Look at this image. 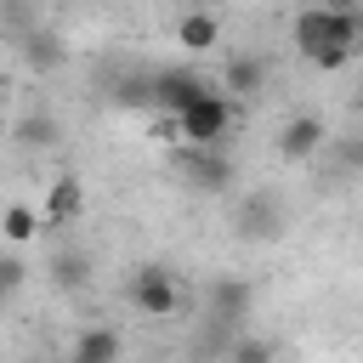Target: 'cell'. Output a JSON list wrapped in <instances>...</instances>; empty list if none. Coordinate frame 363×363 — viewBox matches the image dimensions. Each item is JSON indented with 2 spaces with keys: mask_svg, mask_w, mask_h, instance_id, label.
Returning <instances> with one entry per match:
<instances>
[{
  "mask_svg": "<svg viewBox=\"0 0 363 363\" xmlns=\"http://www.w3.org/2000/svg\"><path fill=\"white\" fill-rule=\"evenodd\" d=\"M289 40H295L301 62H312L318 74H340L357 57L363 17H357V6H301L289 23Z\"/></svg>",
  "mask_w": 363,
  "mask_h": 363,
  "instance_id": "cell-1",
  "label": "cell"
},
{
  "mask_svg": "<svg viewBox=\"0 0 363 363\" xmlns=\"http://www.w3.org/2000/svg\"><path fill=\"white\" fill-rule=\"evenodd\" d=\"M170 125H176V142H187V147H227V136H233V125H238V102L210 85V91H204L199 102H187Z\"/></svg>",
  "mask_w": 363,
  "mask_h": 363,
  "instance_id": "cell-2",
  "label": "cell"
},
{
  "mask_svg": "<svg viewBox=\"0 0 363 363\" xmlns=\"http://www.w3.org/2000/svg\"><path fill=\"white\" fill-rule=\"evenodd\" d=\"M125 301L136 306V318H176V306H182V284L170 278V267H159V261H147V267H136L130 278H125Z\"/></svg>",
  "mask_w": 363,
  "mask_h": 363,
  "instance_id": "cell-3",
  "label": "cell"
},
{
  "mask_svg": "<svg viewBox=\"0 0 363 363\" xmlns=\"http://www.w3.org/2000/svg\"><path fill=\"white\" fill-rule=\"evenodd\" d=\"M176 176L187 187H199V193H227L238 182V164H233L227 147H187V142H176Z\"/></svg>",
  "mask_w": 363,
  "mask_h": 363,
  "instance_id": "cell-4",
  "label": "cell"
},
{
  "mask_svg": "<svg viewBox=\"0 0 363 363\" xmlns=\"http://www.w3.org/2000/svg\"><path fill=\"white\" fill-rule=\"evenodd\" d=\"M216 79H204L199 68H153V113H164V119H176L187 102H199L204 91H210Z\"/></svg>",
  "mask_w": 363,
  "mask_h": 363,
  "instance_id": "cell-5",
  "label": "cell"
},
{
  "mask_svg": "<svg viewBox=\"0 0 363 363\" xmlns=\"http://www.w3.org/2000/svg\"><path fill=\"white\" fill-rule=\"evenodd\" d=\"M238 238L244 244H278L284 238V199L272 187H261L238 204Z\"/></svg>",
  "mask_w": 363,
  "mask_h": 363,
  "instance_id": "cell-6",
  "label": "cell"
},
{
  "mask_svg": "<svg viewBox=\"0 0 363 363\" xmlns=\"http://www.w3.org/2000/svg\"><path fill=\"white\" fill-rule=\"evenodd\" d=\"M267 79H272V62L261 51H238V57H227L216 91L233 96V102H255V96H267Z\"/></svg>",
  "mask_w": 363,
  "mask_h": 363,
  "instance_id": "cell-7",
  "label": "cell"
},
{
  "mask_svg": "<svg viewBox=\"0 0 363 363\" xmlns=\"http://www.w3.org/2000/svg\"><path fill=\"white\" fill-rule=\"evenodd\" d=\"M329 147V125H323V113H289L284 119V130H278V153L289 159V164H306V159H318Z\"/></svg>",
  "mask_w": 363,
  "mask_h": 363,
  "instance_id": "cell-8",
  "label": "cell"
},
{
  "mask_svg": "<svg viewBox=\"0 0 363 363\" xmlns=\"http://www.w3.org/2000/svg\"><path fill=\"white\" fill-rule=\"evenodd\" d=\"M17 57L28 62V74H57V68L68 62V40H62L57 28H45V23H28V28L17 34Z\"/></svg>",
  "mask_w": 363,
  "mask_h": 363,
  "instance_id": "cell-9",
  "label": "cell"
},
{
  "mask_svg": "<svg viewBox=\"0 0 363 363\" xmlns=\"http://www.w3.org/2000/svg\"><path fill=\"white\" fill-rule=\"evenodd\" d=\"M79 216H85V187H79V176H57V182L45 187L40 227H68V221H79Z\"/></svg>",
  "mask_w": 363,
  "mask_h": 363,
  "instance_id": "cell-10",
  "label": "cell"
},
{
  "mask_svg": "<svg viewBox=\"0 0 363 363\" xmlns=\"http://www.w3.org/2000/svg\"><path fill=\"white\" fill-rule=\"evenodd\" d=\"M176 45L182 51H216L221 45V17L216 11H204V6H182V17H176Z\"/></svg>",
  "mask_w": 363,
  "mask_h": 363,
  "instance_id": "cell-11",
  "label": "cell"
},
{
  "mask_svg": "<svg viewBox=\"0 0 363 363\" xmlns=\"http://www.w3.org/2000/svg\"><path fill=\"white\" fill-rule=\"evenodd\" d=\"M51 284L62 289V295H79V289H91V278H96V261H91V250H79V244H68V250H57L51 255Z\"/></svg>",
  "mask_w": 363,
  "mask_h": 363,
  "instance_id": "cell-12",
  "label": "cell"
},
{
  "mask_svg": "<svg viewBox=\"0 0 363 363\" xmlns=\"http://www.w3.org/2000/svg\"><path fill=\"white\" fill-rule=\"evenodd\" d=\"M238 318H250V284L244 278H216L210 284V329H233Z\"/></svg>",
  "mask_w": 363,
  "mask_h": 363,
  "instance_id": "cell-13",
  "label": "cell"
},
{
  "mask_svg": "<svg viewBox=\"0 0 363 363\" xmlns=\"http://www.w3.org/2000/svg\"><path fill=\"white\" fill-rule=\"evenodd\" d=\"M119 335L108 329V323H91V329H79L74 335V346H68V363H119Z\"/></svg>",
  "mask_w": 363,
  "mask_h": 363,
  "instance_id": "cell-14",
  "label": "cell"
},
{
  "mask_svg": "<svg viewBox=\"0 0 363 363\" xmlns=\"http://www.w3.org/2000/svg\"><path fill=\"white\" fill-rule=\"evenodd\" d=\"M17 147H28V153H45V147H57V136H62V125H57V113H45V108H28L23 119H17Z\"/></svg>",
  "mask_w": 363,
  "mask_h": 363,
  "instance_id": "cell-15",
  "label": "cell"
},
{
  "mask_svg": "<svg viewBox=\"0 0 363 363\" xmlns=\"http://www.w3.org/2000/svg\"><path fill=\"white\" fill-rule=\"evenodd\" d=\"M221 363H278V340H267V335H227Z\"/></svg>",
  "mask_w": 363,
  "mask_h": 363,
  "instance_id": "cell-16",
  "label": "cell"
},
{
  "mask_svg": "<svg viewBox=\"0 0 363 363\" xmlns=\"http://www.w3.org/2000/svg\"><path fill=\"white\" fill-rule=\"evenodd\" d=\"M34 233H40V210L34 204H6L0 210V238L6 244H28Z\"/></svg>",
  "mask_w": 363,
  "mask_h": 363,
  "instance_id": "cell-17",
  "label": "cell"
},
{
  "mask_svg": "<svg viewBox=\"0 0 363 363\" xmlns=\"http://www.w3.org/2000/svg\"><path fill=\"white\" fill-rule=\"evenodd\" d=\"M113 102L153 113V74H119V79H113Z\"/></svg>",
  "mask_w": 363,
  "mask_h": 363,
  "instance_id": "cell-18",
  "label": "cell"
},
{
  "mask_svg": "<svg viewBox=\"0 0 363 363\" xmlns=\"http://www.w3.org/2000/svg\"><path fill=\"white\" fill-rule=\"evenodd\" d=\"M187 6H204V11H216V0H187Z\"/></svg>",
  "mask_w": 363,
  "mask_h": 363,
  "instance_id": "cell-19",
  "label": "cell"
},
{
  "mask_svg": "<svg viewBox=\"0 0 363 363\" xmlns=\"http://www.w3.org/2000/svg\"><path fill=\"white\" fill-rule=\"evenodd\" d=\"M6 301H11V295H6V289H0V312H6Z\"/></svg>",
  "mask_w": 363,
  "mask_h": 363,
  "instance_id": "cell-20",
  "label": "cell"
}]
</instances>
